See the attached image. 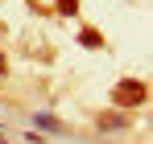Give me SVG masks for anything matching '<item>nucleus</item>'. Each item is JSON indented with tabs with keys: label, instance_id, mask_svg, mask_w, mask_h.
I'll return each instance as SVG.
<instances>
[{
	"label": "nucleus",
	"instance_id": "nucleus-1",
	"mask_svg": "<svg viewBox=\"0 0 153 144\" xmlns=\"http://www.w3.org/2000/svg\"><path fill=\"white\" fill-rule=\"evenodd\" d=\"M116 103H120V107H128V103H145V82H132V78L120 82V87H116Z\"/></svg>",
	"mask_w": 153,
	"mask_h": 144
},
{
	"label": "nucleus",
	"instance_id": "nucleus-2",
	"mask_svg": "<svg viewBox=\"0 0 153 144\" xmlns=\"http://www.w3.org/2000/svg\"><path fill=\"white\" fill-rule=\"evenodd\" d=\"M120 128H128L124 115H100V132H120Z\"/></svg>",
	"mask_w": 153,
	"mask_h": 144
},
{
	"label": "nucleus",
	"instance_id": "nucleus-3",
	"mask_svg": "<svg viewBox=\"0 0 153 144\" xmlns=\"http://www.w3.org/2000/svg\"><path fill=\"white\" fill-rule=\"evenodd\" d=\"M33 120L42 123V128H46V132H62V123L54 120V115H33Z\"/></svg>",
	"mask_w": 153,
	"mask_h": 144
},
{
	"label": "nucleus",
	"instance_id": "nucleus-4",
	"mask_svg": "<svg viewBox=\"0 0 153 144\" xmlns=\"http://www.w3.org/2000/svg\"><path fill=\"white\" fill-rule=\"evenodd\" d=\"M4 70H8V62H4V54H0V78H4Z\"/></svg>",
	"mask_w": 153,
	"mask_h": 144
}]
</instances>
